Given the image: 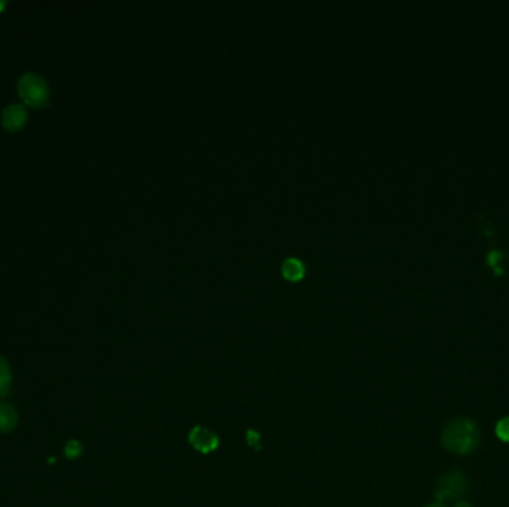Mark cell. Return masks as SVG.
<instances>
[{"label":"cell","mask_w":509,"mask_h":507,"mask_svg":"<svg viewBox=\"0 0 509 507\" xmlns=\"http://www.w3.org/2000/svg\"><path fill=\"white\" fill-rule=\"evenodd\" d=\"M479 444L477 424L468 418H457L448 422L442 431V445L453 454L466 455L475 451Z\"/></svg>","instance_id":"1"},{"label":"cell","mask_w":509,"mask_h":507,"mask_svg":"<svg viewBox=\"0 0 509 507\" xmlns=\"http://www.w3.org/2000/svg\"><path fill=\"white\" fill-rule=\"evenodd\" d=\"M468 490V481L464 473L453 470L442 475L438 481V488L435 490V499L437 503L448 501V500H459Z\"/></svg>","instance_id":"3"},{"label":"cell","mask_w":509,"mask_h":507,"mask_svg":"<svg viewBox=\"0 0 509 507\" xmlns=\"http://www.w3.org/2000/svg\"><path fill=\"white\" fill-rule=\"evenodd\" d=\"M246 439H247L249 446H252V448H261V435H259L258 431H255V430H249V431H247Z\"/></svg>","instance_id":"11"},{"label":"cell","mask_w":509,"mask_h":507,"mask_svg":"<svg viewBox=\"0 0 509 507\" xmlns=\"http://www.w3.org/2000/svg\"><path fill=\"white\" fill-rule=\"evenodd\" d=\"M82 445L78 440H69L66 446H64V455L70 460H76L82 454Z\"/></svg>","instance_id":"10"},{"label":"cell","mask_w":509,"mask_h":507,"mask_svg":"<svg viewBox=\"0 0 509 507\" xmlns=\"http://www.w3.org/2000/svg\"><path fill=\"white\" fill-rule=\"evenodd\" d=\"M189 444L200 453L209 454L219 446V439L211 430L197 426L189 433Z\"/></svg>","instance_id":"4"},{"label":"cell","mask_w":509,"mask_h":507,"mask_svg":"<svg viewBox=\"0 0 509 507\" xmlns=\"http://www.w3.org/2000/svg\"><path fill=\"white\" fill-rule=\"evenodd\" d=\"M282 274L284 279H288L291 281H298L305 274V265L301 259H298V257L291 256L288 259H284L282 265Z\"/></svg>","instance_id":"6"},{"label":"cell","mask_w":509,"mask_h":507,"mask_svg":"<svg viewBox=\"0 0 509 507\" xmlns=\"http://www.w3.org/2000/svg\"><path fill=\"white\" fill-rule=\"evenodd\" d=\"M18 422V413L11 404H0V433L12 431Z\"/></svg>","instance_id":"7"},{"label":"cell","mask_w":509,"mask_h":507,"mask_svg":"<svg viewBox=\"0 0 509 507\" xmlns=\"http://www.w3.org/2000/svg\"><path fill=\"white\" fill-rule=\"evenodd\" d=\"M29 114L23 105H9L2 114V125L6 131H18L27 124Z\"/></svg>","instance_id":"5"},{"label":"cell","mask_w":509,"mask_h":507,"mask_svg":"<svg viewBox=\"0 0 509 507\" xmlns=\"http://www.w3.org/2000/svg\"><path fill=\"white\" fill-rule=\"evenodd\" d=\"M18 94L27 106L43 107L50 101V87L46 80L34 73H25L18 80Z\"/></svg>","instance_id":"2"},{"label":"cell","mask_w":509,"mask_h":507,"mask_svg":"<svg viewBox=\"0 0 509 507\" xmlns=\"http://www.w3.org/2000/svg\"><path fill=\"white\" fill-rule=\"evenodd\" d=\"M424 507H446V504H442V503H433V504H428V506H424Z\"/></svg>","instance_id":"13"},{"label":"cell","mask_w":509,"mask_h":507,"mask_svg":"<svg viewBox=\"0 0 509 507\" xmlns=\"http://www.w3.org/2000/svg\"><path fill=\"white\" fill-rule=\"evenodd\" d=\"M496 436L509 444V417H503L496 424Z\"/></svg>","instance_id":"9"},{"label":"cell","mask_w":509,"mask_h":507,"mask_svg":"<svg viewBox=\"0 0 509 507\" xmlns=\"http://www.w3.org/2000/svg\"><path fill=\"white\" fill-rule=\"evenodd\" d=\"M11 390V366L3 357H0V399Z\"/></svg>","instance_id":"8"},{"label":"cell","mask_w":509,"mask_h":507,"mask_svg":"<svg viewBox=\"0 0 509 507\" xmlns=\"http://www.w3.org/2000/svg\"><path fill=\"white\" fill-rule=\"evenodd\" d=\"M455 507H472V504H470V503H468V501L460 500V501H457V503H456V506H455Z\"/></svg>","instance_id":"12"},{"label":"cell","mask_w":509,"mask_h":507,"mask_svg":"<svg viewBox=\"0 0 509 507\" xmlns=\"http://www.w3.org/2000/svg\"><path fill=\"white\" fill-rule=\"evenodd\" d=\"M6 6V2H0V12H2V9Z\"/></svg>","instance_id":"14"}]
</instances>
